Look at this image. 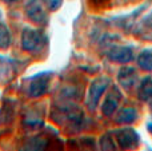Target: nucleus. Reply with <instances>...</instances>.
I'll use <instances>...</instances> for the list:
<instances>
[{
    "label": "nucleus",
    "mask_w": 152,
    "mask_h": 151,
    "mask_svg": "<svg viewBox=\"0 0 152 151\" xmlns=\"http://www.w3.org/2000/svg\"><path fill=\"white\" fill-rule=\"evenodd\" d=\"M51 79H52V72H40L36 74L31 79L28 86V95L31 98H40V96L45 95L50 90Z\"/></svg>",
    "instance_id": "obj_1"
},
{
    "label": "nucleus",
    "mask_w": 152,
    "mask_h": 151,
    "mask_svg": "<svg viewBox=\"0 0 152 151\" xmlns=\"http://www.w3.org/2000/svg\"><path fill=\"white\" fill-rule=\"evenodd\" d=\"M45 40V35L43 31L35 28H26L21 34V45L26 51L34 52L36 50H40Z\"/></svg>",
    "instance_id": "obj_2"
},
{
    "label": "nucleus",
    "mask_w": 152,
    "mask_h": 151,
    "mask_svg": "<svg viewBox=\"0 0 152 151\" xmlns=\"http://www.w3.org/2000/svg\"><path fill=\"white\" fill-rule=\"evenodd\" d=\"M111 80L108 78H99V79L94 80L88 90V95H87V107L89 110H95L97 107L102 95L105 92V90L108 88Z\"/></svg>",
    "instance_id": "obj_3"
},
{
    "label": "nucleus",
    "mask_w": 152,
    "mask_h": 151,
    "mask_svg": "<svg viewBox=\"0 0 152 151\" xmlns=\"http://www.w3.org/2000/svg\"><path fill=\"white\" fill-rule=\"evenodd\" d=\"M116 139H118V143L121 149L128 150V149H134L139 144L140 138L137 135V133L134 128H121V130L116 131Z\"/></svg>",
    "instance_id": "obj_4"
},
{
    "label": "nucleus",
    "mask_w": 152,
    "mask_h": 151,
    "mask_svg": "<svg viewBox=\"0 0 152 151\" xmlns=\"http://www.w3.org/2000/svg\"><path fill=\"white\" fill-rule=\"evenodd\" d=\"M27 16L37 24L47 20V13L42 5V0H29L27 4Z\"/></svg>",
    "instance_id": "obj_5"
},
{
    "label": "nucleus",
    "mask_w": 152,
    "mask_h": 151,
    "mask_svg": "<svg viewBox=\"0 0 152 151\" xmlns=\"http://www.w3.org/2000/svg\"><path fill=\"white\" fill-rule=\"evenodd\" d=\"M120 99H121L120 91H119V88L116 87V86H113L112 90L110 91V94H108V96L105 98L104 103H103V106H102L103 114H104L105 117H111V115L116 111V108H118Z\"/></svg>",
    "instance_id": "obj_6"
},
{
    "label": "nucleus",
    "mask_w": 152,
    "mask_h": 151,
    "mask_svg": "<svg viewBox=\"0 0 152 151\" xmlns=\"http://www.w3.org/2000/svg\"><path fill=\"white\" fill-rule=\"evenodd\" d=\"M107 56L110 60L116 63H128L134 59V51L129 47H112Z\"/></svg>",
    "instance_id": "obj_7"
},
{
    "label": "nucleus",
    "mask_w": 152,
    "mask_h": 151,
    "mask_svg": "<svg viewBox=\"0 0 152 151\" xmlns=\"http://www.w3.org/2000/svg\"><path fill=\"white\" fill-rule=\"evenodd\" d=\"M118 80L126 90L131 88L132 86H134L135 80H136V72H135V68H132V67H124V68H121L120 71H119Z\"/></svg>",
    "instance_id": "obj_8"
},
{
    "label": "nucleus",
    "mask_w": 152,
    "mask_h": 151,
    "mask_svg": "<svg viewBox=\"0 0 152 151\" xmlns=\"http://www.w3.org/2000/svg\"><path fill=\"white\" fill-rule=\"evenodd\" d=\"M137 118V111L134 108V107H126V108L120 110L118 114V120L119 123H126V125H131L136 120Z\"/></svg>",
    "instance_id": "obj_9"
},
{
    "label": "nucleus",
    "mask_w": 152,
    "mask_h": 151,
    "mask_svg": "<svg viewBox=\"0 0 152 151\" xmlns=\"http://www.w3.org/2000/svg\"><path fill=\"white\" fill-rule=\"evenodd\" d=\"M139 98L143 102L152 100V79L150 76L144 78L139 87Z\"/></svg>",
    "instance_id": "obj_10"
},
{
    "label": "nucleus",
    "mask_w": 152,
    "mask_h": 151,
    "mask_svg": "<svg viewBox=\"0 0 152 151\" xmlns=\"http://www.w3.org/2000/svg\"><path fill=\"white\" fill-rule=\"evenodd\" d=\"M137 64L145 71H152V48H145L139 54Z\"/></svg>",
    "instance_id": "obj_11"
},
{
    "label": "nucleus",
    "mask_w": 152,
    "mask_h": 151,
    "mask_svg": "<svg viewBox=\"0 0 152 151\" xmlns=\"http://www.w3.org/2000/svg\"><path fill=\"white\" fill-rule=\"evenodd\" d=\"M11 45V34L4 23H0V48L7 50Z\"/></svg>",
    "instance_id": "obj_12"
},
{
    "label": "nucleus",
    "mask_w": 152,
    "mask_h": 151,
    "mask_svg": "<svg viewBox=\"0 0 152 151\" xmlns=\"http://www.w3.org/2000/svg\"><path fill=\"white\" fill-rule=\"evenodd\" d=\"M100 146L103 150H115L116 144L113 143L112 138H111V134H104L100 139Z\"/></svg>",
    "instance_id": "obj_13"
},
{
    "label": "nucleus",
    "mask_w": 152,
    "mask_h": 151,
    "mask_svg": "<svg viewBox=\"0 0 152 151\" xmlns=\"http://www.w3.org/2000/svg\"><path fill=\"white\" fill-rule=\"evenodd\" d=\"M61 3H63V0H47L48 7H50V10H52V11L58 10V8L61 5Z\"/></svg>",
    "instance_id": "obj_14"
},
{
    "label": "nucleus",
    "mask_w": 152,
    "mask_h": 151,
    "mask_svg": "<svg viewBox=\"0 0 152 151\" xmlns=\"http://www.w3.org/2000/svg\"><path fill=\"white\" fill-rule=\"evenodd\" d=\"M92 1H95V3H96V4H100V3L105 1V0H92Z\"/></svg>",
    "instance_id": "obj_15"
},
{
    "label": "nucleus",
    "mask_w": 152,
    "mask_h": 151,
    "mask_svg": "<svg viewBox=\"0 0 152 151\" xmlns=\"http://www.w3.org/2000/svg\"><path fill=\"white\" fill-rule=\"evenodd\" d=\"M3 1H5V3H15V1H18V0H3Z\"/></svg>",
    "instance_id": "obj_16"
},
{
    "label": "nucleus",
    "mask_w": 152,
    "mask_h": 151,
    "mask_svg": "<svg viewBox=\"0 0 152 151\" xmlns=\"http://www.w3.org/2000/svg\"><path fill=\"white\" fill-rule=\"evenodd\" d=\"M148 131H150V133H152V123H150V125H148Z\"/></svg>",
    "instance_id": "obj_17"
}]
</instances>
